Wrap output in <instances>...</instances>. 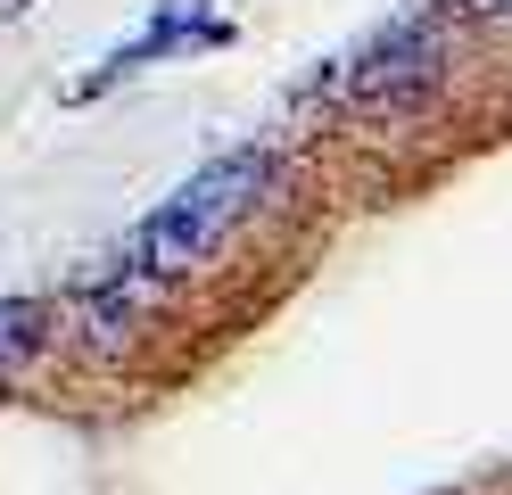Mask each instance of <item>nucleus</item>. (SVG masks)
Segmentation results:
<instances>
[{"instance_id": "423d86ee", "label": "nucleus", "mask_w": 512, "mask_h": 495, "mask_svg": "<svg viewBox=\"0 0 512 495\" xmlns=\"http://www.w3.org/2000/svg\"><path fill=\"white\" fill-rule=\"evenodd\" d=\"M17 9H25V0H0V17H17Z\"/></svg>"}, {"instance_id": "f03ea898", "label": "nucleus", "mask_w": 512, "mask_h": 495, "mask_svg": "<svg viewBox=\"0 0 512 495\" xmlns=\"http://www.w3.org/2000/svg\"><path fill=\"white\" fill-rule=\"evenodd\" d=\"M438 83H446V17L413 9L397 25H380L323 83V99H339L347 116H413V108H430Z\"/></svg>"}, {"instance_id": "f257e3e1", "label": "nucleus", "mask_w": 512, "mask_h": 495, "mask_svg": "<svg viewBox=\"0 0 512 495\" xmlns=\"http://www.w3.org/2000/svg\"><path fill=\"white\" fill-rule=\"evenodd\" d=\"M273 190H281V149H273V141H248V149L207 157L116 256H100V281H133V289H149V297L174 289V281H190L199 264L223 256V240H232V231L265 207Z\"/></svg>"}, {"instance_id": "20e7f679", "label": "nucleus", "mask_w": 512, "mask_h": 495, "mask_svg": "<svg viewBox=\"0 0 512 495\" xmlns=\"http://www.w3.org/2000/svg\"><path fill=\"white\" fill-rule=\"evenodd\" d=\"M42 339H50V314L34 306V297H0V388L42 355Z\"/></svg>"}, {"instance_id": "39448f33", "label": "nucleus", "mask_w": 512, "mask_h": 495, "mask_svg": "<svg viewBox=\"0 0 512 495\" xmlns=\"http://www.w3.org/2000/svg\"><path fill=\"white\" fill-rule=\"evenodd\" d=\"M463 17H496V25H512V0H455Z\"/></svg>"}, {"instance_id": "7ed1b4c3", "label": "nucleus", "mask_w": 512, "mask_h": 495, "mask_svg": "<svg viewBox=\"0 0 512 495\" xmlns=\"http://www.w3.org/2000/svg\"><path fill=\"white\" fill-rule=\"evenodd\" d=\"M232 33H240V25L223 17L215 0H149V17L124 33L91 75H75L67 99H100V91H116V83H133L141 66H166V58H190V50H223Z\"/></svg>"}]
</instances>
